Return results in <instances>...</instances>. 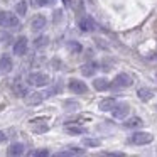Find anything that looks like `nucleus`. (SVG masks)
Wrapping results in <instances>:
<instances>
[{
  "mask_svg": "<svg viewBox=\"0 0 157 157\" xmlns=\"http://www.w3.org/2000/svg\"><path fill=\"white\" fill-rule=\"evenodd\" d=\"M0 25L7 29H17L21 25L19 17L12 12H0Z\"/></svg>",
  "mask_w": 157,
  "mask_h": 157,
  "instance_id": "obj_1",
  "label": "nucleus"
},
{
  "mask_svg": "<svg viewBox=\"0 0 157 157\" xmlns=\"http://www.w3.org/2000/svg\"><path fill=\"white\" fill-rule=\"evenodd\" d=\"M133 83L132 76H128L127 73H120V75L115 76V79L112 81V85H110V88L113 90H122V88H128L130 85Z\"/></svg>",
  "mask_w": 157,
  "mask_h": 157,
  "instance_id": "obj_2",
  "label": "nucleus"
},
{
  "mask_svg": "<svg viewBox=\"0 0 157 157\" xmlns=\"http://www.w3.org/2000/svg\"><path fill=\"white\" fill-rule=\"evenodd\" d=\"M154 140V135L149 132H135L133 135H130L128 142L133 144V145H145V144H150Z\"/></svg>",
  "mask_w": 157,
  "mask_h": 157,
  "instance_id": "obj_3",
  "label": "nucleus"
},
{
  "mask_svg": "<svg viewBox=\"0 0 157 157\" xmlns=\"http://www.w3.org/2000/svg\"><path fill=\"white\" fill-rule=\"evenodd\" d=\"M27 81H29V85H32V86H46L49 83V76L44 75V73L36 71V73H31V75L27 76Z\"/></svg>",
  "mask_w": 157,
  "mask_h": 157,
  "instance_id": "obj_4",
  "label": "nucleus"
},
{
  "mask_svg": "<svg viewBox=\"0 0 157 157\" xmlns=\"http://www.w3.org/2000/svg\"><path fill=\"white\" fill-rule=\"evenodd\" d=\"M69 90L73 93H76V95H85L88 91V86L81 79H69Z\"/></svg>",
  "mask_w": 157,
  "mask_h": 157,
  "instance_id": "obj_5",
  "label": "nucleus"
},
{
  "mask_svg": "<svg viewBox=\"0 0 157 157\" xmlns=\"http://www.w3.org/2000/svg\"><path fill=\"white\" fill-rule=\"evenodd\" d=\"M27 48H29V41H27V37L22 36V37H19L14 44V54H17V56L27 54Z\"/></svg>",
  "mask_w": 157,
  "mask_h": 157,
  "instance_id": "obj_6",
  "label": "nucleus"
},
{
  "mask_svg": "<svg viewBox=\"0 0 157 157\" xmlns=\"http://www.w3.org/2000/svg\"><path fill=\"white\" fill-rule=\"evenodd\" d=\"M78 25H79V29H81L83 32H93V31L96 29L95 21H93V19L90 17V15H85V17H81V19H79Z\"/></svg>",
  "mask_w": 157,
  "mask_h": 157,
  "instance_id": "obj_7",
  "label": "nucleus"
},
{
  "mask_svg": "<svg viewBox=\"0 0 157 157\" xmlns=\"http://www.w3.org/2000/svg\"><path fill=\"white\" fill-rule=\"evenodd\" d=\"M14 68V63H12V58L9 54H2L0 56V73L2 75H7V73L12 71Z\"/></svg>",
  "mask_w": 157,
  "mask_h": 157,
  "instance_id": "obj_8",
  "label": "nucleus"
},
{
  "mask_svg": "<svg viewBox=\"0 0 157 157\" xmlns=\"http://www.w3.org/2000/svg\"><path fill=\"white\" fill-rule=\"evenodd\" d=\"M112 112H113V117H115V118L122 120V118H125V117L128 115L130 106L127 105V103H117V105H115V108H113Z\"/></svg>",
  "mask_w": 157,
  "mask_h": 157,
  "instance_id": "obj_9",
  "label": "nucleus"
},
{
  "mask_svg": "<svg viewBox=\"0 0 157 157\" xmlns=\"http://www.w3.org/2000/svg\"><path fill=\"white\" fill-rule=\"evenodd\" d=\"M98 63H95V61H90V63H85V64L81 66V73L85 76H93L96 71H98Z\"/></svg>",
  "mask_w": 157,
  "mask_h": 157,
  "instance_id": "obj_10",
  "label": "nucleus"
},
{
  "mask_svg": "<svg viewBox=\"0 0 157 157\" xmlns=\"http://www.w3.org/2000/svg\"><path fill=\"white\" fill-rule=\"evenodd\" d=\"M46 17L44 15H36L34 19L31 21V27H32V31H42V29L46 27Z\"/></svg>",
  "mask_w": 157,
  "mask_h": 157,
  "instance_id": "obj_11",
  "label": "nucleus"
},
{
  "mask_svg": "<svg viewBox=\"0 0 157 157\" xmlns=\"http://www.w3.org/2000/svg\"><path fill=\"white\" fill-rule=\"evenodd\" d=\"M117 101L113 98H103L101 101L98 103V108L101 110V112H112L113 108H115Z\"/></svg>",
  "mask_w": 157,
  "mask_h": 157,
  "instance_id": "obj_12",
  "label": "nucleus"
},
{
  "mask_svg": "<svg viewBox=\"0 0 157 157\" xmlns=\"http://www.w3.org/2000/svg\"><path fill=\"white\" fill-rule=\"evenodd\" d=\"M42 98H44L42 93H27L25 95V103L27 105H39L42 101Z\"/></svg>",
  "mask_w": 157,
  "mask_h": 157,
  "instance_id": "obj_13",
  "label": "nucleus"
},
{
  "mask_svg": "<svg viewBox=\"0 0 157 157\" xmlns=\"http://www.w3.org/2000/svg\"><path fill=\"white\" fill-rule=\"evenodd\" d=\"M110 85H112V83H110L106 78H96L95 81H93V88L98 90V91H105V90H108Z\"/></svg>",
  "mask_w": 157,
  "mask_h": 157,
  "instance_id": "obj_14",
  "label": "nucleus"
},
{
  "mask_svg": "<svg viewBox=\"0 0 157 157\" xmlns=\"http://www.w3.org/2000/svg\"><path fill=\"white\" fill-rule=\"evenodd\" d=\"M7 154L9 155H22V154H24V144H21V142L12 144L7 149Z\"/></svg>",
  "mask_w": 157,
  "mask_h": 157,
  "instance_id": "obj_15",
  "label": "nucleus"
},
{
  "mask_svg": "<svg viewBox=\"0 0 157 157\" xmlns=\"http://www.w3.org/2000/svg\"><path fill=\"white\" fill-rule=\"evenodd\" d=\"M12 90H14L15 96H25L29 93L27 91V86H25L24 83H21V81H15L14 86H12Z\"/></svg>",
  "mask_w": 157,
  "mask_h": 157,
  "instance_id": "obj_16",
  "label": "nucleus"
},
{
  "mask_svg": "<svg viewBox=\"0 0 157 157\" xmlns=\"http://www.w3.org/2000/svg\"><path fill=\"white\" fill-rule=\"evenodd\" d=\"M137 95H139V98L142 100V101H149V100L154 98V91L149 88H140L139 91H137Z\"/></svg>",
  "mask_w": 157,
  "mask_h": 157,
  "instance_id": "obj_17",
  "label": "nucleus"
},
{
  "mask_svg": "<svg viewBox=\"0 0 157 157\" xmlns=\"http://www.w3.org/2000/svg\"><path fill=\"white\" fill-rule=\"evenodd\" d=\"M142 118L140 117H132V118H128L125 123H123V127H127V128H137V127L142 125Z\"/></svg>",
  "mask_w": 157,
  "mask_h": 157,
  "instance_id": "obj_18",
  "label": "nucleus"
},
{
  "mask_svg": "<svg viewBox=\"0 0 157 157\" xmlns=\"http://www.w3.org/2000/svg\"><path fill=\"white\" fill-rule=\"evenodd\" d=\"M66 132L68 133H76V135H83L86 132L85 127L81 125H66Z\"/></svg>",
  "mask_w": 157,
  "mask_h": 157,
  "instance_id": "obj_19",
  "label": "nucleus"
},
{
  "mask_svg": "<svg viewBox=\"0 0 157 157\" xmlns=\"http://www.w3.org/2000/svg\"><path fill=\"white\" fill-rule=\"evenodd\" d=\"M15 12H17L19 15H25V12H27V2H25V0H21V2L15 5Z\"/></svg>",
  "mask_w": 157,
  "mask_h": 157,
  "instance_id": "obj_20",
  "label": "nucleus"
},
{
  "mask_svg": "<svg viewBox=\"0 0 157 157\" xmlns=\"http://www.w3.org/2000/svg\"><path fill=\"white\" fill-rule=\"evenodd\" d=\"M48 41H49L48 36H39V37L34 41V48H44V46L48 44Z\"/></svg>",
  "mask_w": 157,
  "mask_h": 157,
  "instance_id": "obj_21",
  "label": "nucleus"
},
{
  "mask_svg": "<svg viewBox=\"0 0 157 157\" xmlns=\"http://www.w3.org/2000/svg\"><path fill=\"white\" fill-rule=\"evenodd\" d=\"M83 144L88 145V147H98L100 145V140L98 139H88V137H86V139H83Z\"/></svg>",
  "mask_w": 157,
  "mask_h": 157,
  "instance_id": "obj_22",
  "label": "nucleus"
},
{
  "mask_svg": "<svg viewBox=\"0 0 157 157\" xmlns=\"http://www.w3.org/2000/svg\"><path fill=\"white\" fill-rule=\"evenodd\" d=\"M31 155H32V157H46V155H49V150H48V149L32 150V152H31Z\"/></svg>",
  "mask_w": 157,
  "mask_h": 157,
  "instance_id": "obj_23",
  "label": "nucleus"
},
{
  "mask_svg": "<svg viewBox=\"0 0 157 157\" xmlns=\"http://www.w3.org/2000/svg\"><path fill=\"white\" fill-rule=\"evenodd\" d=\"M68 49L71 52H79V51H81V44H79V42H75V41L68 42Z\"/></svg>",
  "mask_w": 157,
  "mask_h": 157,
  "instance_id": "obj_24",
  "label": "nucleus"
},
{
  "mask_svg": "<svg viewBox=\"0 0 157 157\" xmlns=\"http://www.w3.org/2000/svg\"><path fill=\"white\" fill-rule=\"evenodd\" d=\"M64 108L66 110H78L79 108V103H76V101H71V100H68V101H64Z\"/></svg>",
  "mask_w": 157,
  "mask_h": 157,
  "instance_id": "obj_25",
  "label": "nucleus"
},
{
  "mask_svg": "<svg viewBox=\"0 0 157 157\" xmlns=\"http://www.w3.org/2000/svg\"><path fill=\"white\" fill-rule=\"evenodd\" d=\"M48 128H49V127L46 125V123H44V125H34V127H32V130H34L36 133H44V132H48Z\"/></svg>",
  "mask_w": 157,
  "mask_h": 157,
  "instance_id": "obj_26",
  "label": "nucleus"
},
{
  "mask_svg": "<svg viewBox=\"0 0 157 157\" xmlns=\"http://www.w3.org/2000/svg\"><path fill=\"white\" fill-rule=\"evenodd\" d=\"M54 0H34V5H39V7H46V5H51Z\"/></svg>",
  "mask_w": 157,
  "mask_h": 157,
  "instance_id": "obj_27",
  "label": "nucleus"
},
{
  "mask_svg": "<svg viewBox=\"0 0 157 157\" xmlns=\"http://www.w3.org/2000/svg\"><path fill=\"white\" fill-rule=\"evenodd\" d=\"M105 155H113V157H123V154L122 152H105Z\"/></svg>",
  "mask_w": 157,
  "mask_h": 157,
  "instance_id": "obj_28",
  "label": "nucleus"
},
{
  "mask_svg": "<svg viewBox=\"0 0 157 157\" xmlns=\"http://www.w3.org/2000/svg\"><path fill=\"white\" fill-rule=\"evenodd\" d=\"M5 139H7V135H5L4 132H0V142H4Z\"/></svg>",
  "mask_w": 157,
  "mask_h": 157,
  "instance_id": "obj_29",
  "label": "nucleus"
},
{
  "mask_svg": "<svg viewBox=\"0 0 157 157\" xmlns=\"http://www.w3.org/2000/svg\"><path fill=\"white\" fill-rule=\"evenodd\" d=\"M63 2H64L66 7H71V0H63Z\"/></svg>",
  "mask_w": 157,
  "mask_h": 157,
  "instance_id": "obj_30",
  "label": "nucleus"
},
{
  "mask_svg": "<svg viewBox=\"0 0 157 157\" xmlns=\"http://www.w3.org/2000/svg\"><path fill=\"white\" fill-rule=\"evenodd\" d=\"M155 78H157V75H155Z\"/></svg>",
  "mask_w": 157,
  "mask_h": 157,
  "instance_id": "obj_31",
  "label": "nucleus"
},
{
  "mask_svg": "<svg viewBox=\"0 0 157 157\" xmlns=\"http://www.w3.org/2000/svg\"><path fill=\"white\" fill-rule=\"evenodd\" d=\"M155 110H157V106H155Z\"/></svg>",
  "mask_w": 157,
  "mask_h": 157,
  "instance_id": "obj_32",
  "label": "nucleus"
}]
</instances>
